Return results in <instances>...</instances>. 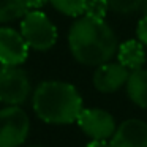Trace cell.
Listing matches in <instances>:
<instances>
[{
  "label": "cell",
  "mask_w": 147,
  "mask_h": 147,
  "mask_svg": "<svg viewBox=\"0 0 147 147\" xmlns=\"http://www.w3.org/2000/svg\"><path fill=\"white\" fill-rule=\"evenodd\" d=\"M71 55L86 67H98L117 55L119 41L105 19L79 16L68 32Z\"/></svg>",
  "instance_id": "6da1fadb"
},
{
  "label": "cell",
  "mask_w": 147,
  "mask_h": 147,
  "mask_svg": "<svg viewBox=\"0 0 147 147\" xmlns=\"http://www.w3.org/2000/svg\"><path fill=\"white\" fill-rule=\"evenodd\" d=\"M35 114L46 123L68 125L78 120L84 109L82 98L73 84L63 81H45L33 92Z\"/></svg>",
  "instance_id": "7a4b0ae2"
},
{
  "label": "cell",
  "mask_w": 147,
  "mask_h": 147,
  "mask_svg": "<svg viewBox=\"0 0 147 147\" xmlns=\"http://www.w3.org/2000/svg\"><path fill=\"white\" fill-rule=\"evenodd\" d=\"M21 33L29 48L35 51H48L57 43V27L40 10L27 11L21 21Z\"/></svg>",
  "instance_id": "3957f363"
},
{
  "label": "cell",
  "mask_w": 147,
  "mask_h": 147,
  "mask_svg": "<svg viewBox=\"0 0 147 147\" xmlns=\"http://www.w3.org/2000/svg\"><path fill=\"white\" fill-rule=\"evenodd\" d=\"M30 120L22 108L7 106L0 109V147H19L27 139Z\"/></svg>",
  "instance_id": "277c9868"
},
{
  "label": "cell",
  "mask_w": 147,
  "mask_h": 147,
  "mask_svg": "<svg viewBox=\"0 0 147 147\" xmlns=\"http://www.w3.org/2000/svg\"><path fill=\"white\" fill-rule=\"evenodd\" d=\"M30 95V81L18 67H0V101L8 106H19Z\"/></svg>",
  "instance_id": "5b68a950"
},
{
  "label": "cell",
  "mask_w": 147,
  "mask_h": 147,
  "mask_svg": "<svg viewBox=\"0 0 147 147\" xmlns=\"http://www.w3.org/2000/svg\"><path fill=\"white\" fill-rule=\"evenodd\" d=\"M76 123L90 139H111L117 128L114 117L100 108L82 109Z\"/></svg>",
  "instance_id": "8992f818"
},
{
  "label": "cell",
  "mask_w": 147,
  "mask_h": 147,
  "mask_svg": "<svg viewBox=\"0 0 147 147\" xmlns=\"http://www.w3.org/2000/svg\"><path fill=\"white\" fill-rule=\"evenodd\" d=\"M29 49L21 32L11 27H0V65H22L29 57Z\"/></svg>",
  "instance_id": "52a82bcc"
},
{
  "label": "cell",
  "mask_w": 147,
  "mask_h": 147,
  "mask_svg": "<svg viewBox=\"0 0 147 147\" xmlns=\"http://www.w3.org/2000/svg\"><path fill=\"white\" fill-rule=\"evenodd\" d=\"M130 70L125 68L120 62H106L98 65L93 73V86L101 93L117 92L120 87L127 86Z\"/></svg>",
  "instance_id": "ba28073f"
},
{
  "label": "cell",
  "mask_w": 147,
  "mask_h": 147,
  "mask_svg": "<svg viewBox=\"0 0 147 147\" xmlns=\"http://www.w3.org/2000/svg\"><path fill=\"white\" fill-rule=\"evenodd\" d=\"M109 147H147V123L141 119H128L115 128Z\"/></svg>",
  "instance_id": "9c48e42d"
},
{
  "label": "cell",
  "mask_w": 147,
  "mask_h": 147,
  "mask_svg": "<svg viewBox=\"0 0 147 147\" xmlns=\"http://www.w3.org/2000/svg\"><path fill=\"white\" fill-rule=\"evenodd\" d=\"M117 59L125 68L130 71H136L146 63V51L144 45L139 40H127L117 49Z\"/></svg>",
  "instance_id": "30bf717a"
},
{
  "label": "cell",
  "mask_w": 147,
  "mask_h": 147,
  "mask_svg": "<svg viewBox=\"0 0 147 147\" xmlns=\"http://www.w3.org/2000/svg\"><path fill=\"white\" fill-rule=\"evenodd\" d=\"M127 95L136 106L147 109V70L139 68L130 71L127 81Z\"/></svg>",
  "instance_id": "8fae6325"
},
{
  "label": "cell",
  "mask_w": 147,
  "mask_h": 147,
  "mask_svg": "<svg viewBox=\"0 0 147 147\" xmlns=\"http://www.w3.org/2000/svg\"><path fill=\"white\" fill-rule=\"evenodd\" d=\"M29 11V0H0V22L22 18Z\"/></svg>",
  "instance_id": "7c38bea8"
},
{
  "label": "cell",
  "mask_w": 147,
  "mask_h": 147,
  "mask_svg": "<svg viewBox=\"0 0 147 147\" xmlns=\"http://www.w3.org/2000/svg\"><path fill=\"white\" fill-rule=\"evenodd\" d=\"M49 2L59 13L70 18L82 16L87 7V0H49Z\"/></svg>",
  "instance_id": "4fadbf2b"
},
{
  "label": "cell",
  "mask_w": 147,
  "mask_h": 147,
  "mask_svg": "<svg viewBox=\"0 0 147 147\" xmlns=\"http://www.w3.org/2000/svg\"><path fill=\"white\" fill-rule=\"evenodd\" d=\"M108 8L117 14H131L141 10L144 0H106Z\"/></svg>",
  "instance_id": "5bb4252c"
},
{
  "label": "cell",
  "mask_w": 147,
  "mask_h": 147,
  "mask_svg": "<svg viewBox=\"0 0 147 147\" xmlns=\"http://www.w3.org/2000/svg\"><path fill=\"white\" fill-rule=\"evenodd\" d=\"M108 2L106 0H87L86 7V16L95 18V19H105L106 13H108Z\"/></svg>",
  "instance_id": "9a60e30c"
},
{
  "label": "cell",
  "mask_w": 147,
  "mask_h": 147,
  "mask_svg": "<svg viewBox=\"0 0 147 147\" xmlns=\"http://www.w3.org/2000/svg\"><path fill=\"white\" fill-rule=\"evenodd\" d=\"M136 36H138V40L147 48V14H144V16L139 19V22H138Z\"/></svg>",
  "instance_id": "2e32d148"
},
{
  "label": "cell",
  "mask_w": 147,
  "mask_h": 147,
  "mask_svg": "<svg viewBox=\"0 0 147 147\" xmlns=\"http://www.w3.org/2000/svg\"><path fill=\"white\" fill-rule=\"evenodd\" d=\"M49 0H29V11L32 10H41Z\"/></svg>",
  "instance_id": "e0dca14e"
},
{
  "label": "cell",
  "mask_w": 147,
  "mask_h": 147,
  "mask_svg": "<svg viewBox=\"0 0 147 147\" xmlns=\"http://www.w3.org/2000/svg\"><path fill=\"white\" fill-rule=\"evenodd\" d=\"M86 147H109L108 139H92Z\"/></svg>",
  "instance_id": "ac0fdd59"
},
{
  "label": "cell",
  "mask_w": 147,
  "mask_h": 147,
  "mask_svg": "<svg viewBox=\"0 0 147 147\" xmlns=\"http://www.w3.org/2000/svg\"><path fill=\"white\" fill-rule=\"evenodd\" d=\"M141 11H142L144 14H147V0H144V3H142V7H141Z\"/></svg>",
  "instance_id": "d6986e66"
},
{
  "label": "cell",
  "mask_w": 147,
  "mask_h": 147,
  "mask_svg": "<svg viewBox=\"0 0 147 147\" xmlns=\"http://www.w3.org/2000/svg\"><path fill=\"white\" fill-rule=\"evenodd\" d=\"M32 147H43V146H32Z\"/></svg>",
  "instance_id": "ffe728a7"
}]
</instances>
